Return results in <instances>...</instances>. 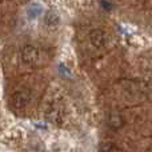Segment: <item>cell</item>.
<instances>
[{
    "instance_id": "8992f818",
    "label": "cell",
    "mask_w": 152,
    "mask_h": 152,
    "mask_svg": "<svg viewBox=\"0 0 152 152\" xmlns=\"http://www.w3.org/2000/svg\"><path fill=\"white\" fill-rule=\"evenodd\" d=\"M115 150V145L112 143H103L100 145V152H113Z\"/></svg>"
},
{
    "instance_id": "277c9868",
    "label": "cell",
    "mask_w": 152,
    "mask_h": 152,
    "mask_svg": "<svg viewBox=\"0 0 152 152\" xmlns=\"http://www.w3.org/2000/svg\"><path fill=\"white\" fill-rule=\"evenodd\" d=\"M59 21H60V19H59L58 13L53 12V11H50V12L45 13L44 16V23L45 26L48 27H56L59 24Z\"/></svg>"
},
{
    "instance_id": "7a4b0ae2",
    "label": "cell",
    "mask_w": 152,
    "mask_h": 152,
    "mask_svg": "<svg viewBox=\"0 0 152 152\" xmlns=\"http://www.w3.org/2000/svg\"><path fill=\"white\" fill-rule=\"evenodd\" d=\"M21 58H23L24 63L32 64L37 60L39 52H37V50L35 47H32V45H26V47L23 48V51H21Z\"/></svg>"
},
{
    "instance_id": "6da1fadb",
    "label": "cell",
    "mask_w": 152,
    "mask_h": 152,
    "mask_svg": "<svg viewBox=\"0 0 152 152\" xmlns=\"http://www.w3.org/2000/svg\"><path fill=\"white\" fill-rule=\"evenodd\" d=\"M29 102V94L27 91H19L12 96V105L18 110L24 108Z\"/></svg>"
},
{
    "instance_id": "3957f363",
    "label": "cell",
    "mask_w": 152,
    "mask_h": 152,
    "mask_svg": "<svg viewBox=\"0 0 152 152\" xmlns=\"http://www.w3.org/2000/svg\"><path fill=\"white\" fill-rule=\"evenodd\" d=\"M89 37H91L92 45H95L96 48H102L105 43V35L102 29H94L89 35Z\"/></svg>"
},
{
    "instance_id": "5b68a950",
    "label": "cell",
    "mask_w": 152,
    "mask_h": 152,
    "mask_svg": "<svg viewBox=\"0 0 152 152\" xmlns=\"http://www.w3.org/2000/svg\"><path fill=\"white\" fill-rule=\"evenodd\" d=\"M108 124H110L111 128L118 129V128H120V127L123 126L124 121H123V119H121V116H119V115H111L110 119H108Z\"/></svg>"
},
{
    "instance_id": "52a82bcc",
    "label": "cell",
    "mask_w": 152,
    "mask_h": 152,
    "mask_svg": "<svg viewBox=\"0 0 152 152\" xmlns=\"http://www.w3.org/2000/svg\"><path fill=\"white\" fill-rule=\"evenodd\" d=\"M102 5H104V8H105L107 11L111 10V4H110V3H107L105 0H103V1H102Z\"/></svg>"
}]
</instances>
